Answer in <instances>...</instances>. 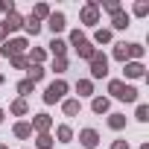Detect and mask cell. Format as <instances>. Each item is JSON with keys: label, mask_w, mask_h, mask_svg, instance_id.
<instances>
[{"label": "cell", "mask_w": 149, "mask_h": 149, "mask_svg": "<svg viewBox=\"0 0 149 149\" xmlns=\"http://www.w3.org/2000/svg\"><path fill=\"white\" fill-rule=\"evenodd\" d=\"M108 91H111L117 100H126V102H134V100H137V91H134L132 85H123V82H117V79L108 85Z\"/></svg>", "instance_id": "6da1fadb"}, {"label": "cell", "mask_w": 149, "mask_h": 149, "mask_svg": "<svg viewBox=\"0 0 149 149\" xmlns=\"http://www.w3.org/2000/svg\"><path fill=\"white\" fill-rule=\"evenodd\" d=\"M70 44H73V47L79 50V56H82V58H94V47H91V44L85 41V35H82L79 29L73 32V35H70Z\"/></svg>", "instance_id": "7a4b0ae2"}, {"label": "cell", "mask_w": 149, "mask_h": 149, "mask_svg": "<svg viewBox=\"0 0 149 149\" xmlns=\"http://www.w3.org/2000/svg\"><path fill=\"white\" fill-rule=\"evenodd\" d=\"M105 73H108V58L100 56V53H94V58H91V76L94 79H102Z\"/></svg>", "instance_id": "3957f363"}, {"label": "cell", "mask_w": 149, "mask_h": 149, "mask_svg": "<svg viewBox=\"0 0 149 149\" xmlns=\"http://www.w3.org/2000/svg\"><path fill=\"white\" fill-rule=\"evenodd\" d=\"M67 94V82H61V79H56L50 88H47V94H44V102H56V100H61Z\"/></svg>", "instance_id": "277c9868"}, {"label": "cell", "mask_w": 149, "mask_h": 149, "mask_svg": "<svg viewBox=\"0 0 149 149\" xmlns=\"http://www.w3.org/2000/svg\"><path fill=\"white\" fill-rule=\"evenodd\" d=\"M24 50H26V41H24V38H15V41H9V44H6L3 50H0V53H3V56H12V58H15V56H21Z\"/></svg>", "instance_id": "5b68a950"}, {"label": "cell", "mask_w": 149, "mask_h": 149, "mask_svg": "<svg viewBox=\"0 0 149 149\" xmlns=\"http://www.w3.org/2000/svg\"><path fill=\"white\" fill-rule=\"evenodd\" d=\"M79 140H82V143H85V146H88V149H94V146H97V143H100V134H97V132H94V129H85V132H82V134H79Z\"/></svg>", "instance_id": "8992f818"}, {"label": "cell", "mask_w": 149, "mask_h": 149, "mask_svg": "<svg viewBox=\"0 0 149 149\" xmlns=\"http://www.w3.org/2000/svg\"><path fill=\"white\" fill-rule=\"evenodd\" d=\"M82 21L85 24H97V3H91V6L82 9Z\"/></svg>", "instance_id": "52a82bcc"}, {"label": "cell", "mask_w": 149, "mask_h": 149, "mask_svg": "<svg viewBox=\"0 0 149 149\" xmlns=\"http://www.w3.org/2000/svg\"><path fill=\"white\" fill-rule=\"evenodd\" d=\"M50 29H53V32H61V29H64V15H61V12L50 15Z\"/></svg>", "instance_id": "ba28073f"}, {"label": "cell", "mask_w": 149, "mask_h": 149, "mask_svg": "<svg viewBox=\"0 0 149 149\" xmlns=\"http://www.w3.org/2000/svg\"><path fill=\"white\" fill-rule=\"evenodd\" d=\"M126 76H132V79H137V76H143V64H126Z\"/></svg>", "instance_id": "9c48e42d"}, {"label": "cell", "mask_w": 149, "mask_h": 149, "mask_svg": "<svg viewBox=\"0 0 149 149\" xmlns=\"http://www.w3.org/2000/svg\"><path fill=\"white\" fill-rule=\"evenodd\" d=\"M108 126H111V129H123V126H126V117H123V114H111V117H108Z\"/></svg>", "instance_id": "30bf717a"}, {"label": "cell", "mask_w": 149, "mask_h": 149, "mask_svg": "<svg viewBox=\"0 0 149 149\" xmlns=\"http://www.w3.org/2000/svg\"><path fill=\"white\" fill-rule=\"evenodd\" d=\"M15 134H18V137H29V134H32V126H29V123H18V126H15Z\"/></svg>", "instance_id": "8fae6325"}, {"label": "cell", "mask_w": 149, "mask_h": 149, "mask_svg": "<svg viewBox=\"0 0 149 149\" xmlns=\"http://www.w3.org/2000/svg\"><path fill=\"white\" fill-rule=\"evenodd\" d=\"M21 24H24V21H21V18H18L15 12H9V18H6V26H9V32H12V29H18Z\"/></svg>", "instance_id": "7c38bea8"}, {"label": "cell", "mask_w": 149, "mask_h": 149, "mask_svg": "<svg viewBox=\"0 0 149 149\" xmlns=\"http://www.w3.org/2000/svg\"><path fill=\"white\" fill-rule=\"evenodd\" d=\"M114 26H117V29H126V26H129V15L117 12V15H114Z\"/></svg>", "instance_id": "4fadbf2b"}, {"label": "cell", "mask_w": 149, "mask_h": 149, "mask_svg": "<svg viewBox=\"0 0 149 149\" xmlns=\"http://www.w3.org/2000/svg\"><path fill=\"white\" fill-rule=\"evenodd\" d=\"M50 47H53V56H58V58H64V50H67V44H64V41H53Z\"/></svg>", "instance_id": "5bb4252c"}, {"label": "cell", "mask_w": 149, "mask_h": 149, "mask_svg": "<svg viewBox=\"0 0 149 149\" xmlns=\"http://www.w3.org/2000/svg\"><path fill=\"white\" fill-rule=\"evenodd\" d=\"M24 26H26V32H32V35H35V32L41 29V24H38L35 18H26V21H24Z\"/></svg>", "instance_id": "9a60e30c"}, {"label": "cell", "mask_w": 149, "mask_h": 149, "mask_svg": "<svg viewBox=\"0 0 149 149\" xmlns=\"http://www.w3.org/2000/svg\"><path fill=\"white\" fill-rule=\"evenodd\" d=\"M114 56H117L120 61H126V58H129V44H117V50H114Z\"/></svg>", "instance_id": "2e32d148"}, {"label": "cell", "mask_w": 149, "mask_h": 149, "mask_svg": "<svg viewBox=\"0 0 149 149\" xmlns=\"http://www.w3.org/2000/svg\"><path fill=\"white\" fill-rule=\"evenodd\" d=\"M94 111H97V114H102V111H108V100H105V97H100V100H94Z\"/></svg>", "instance_id": "e0dca14e"}, {"label": "cell", "mask_w": 149, "mask_h": 149, "mask_svg": "<svg viewBox=\"0 0 149 149\" xmlns=\"http://www.w3.org/2000/svg\"><path fill=\"white\" fill-rule=\"evenodd\" d=\"M41 76H44V70H41V67H38V64H35V67H32V64H29V82H38V79H41Z\"/></svg>", "instance_id": "ac0fdd59"}, {"label": "cell", "mask_w": 149, "mask_h": 149, "mask_svg": "<svg viewBox=\"0 0 149 149\" xmlns=\"http://www.w3.org/2000/svg\"><path fill=\"white\" fill-rule=\"evenodd\" d=\"M76 111H79V102H76V100H67V102H64V114H70V117H73Z\"/></svg>", "instance_id": "d6986e66"}, {"label": "cell", "mask_w": 149, "mask_h": 149, "mask_svg": "<svg viewBox=\"0 0 149 149\" xmlns=\"http://www.w3.org/2000/svg\"><path fill=\"white\" fill-rule=\"evenodd\" d=\"M47 126H50V117H47V114H38V117H35V129H41V132H44Z\"/></svg>", "instance_id": "ffe728a7"}, {"label": "cell", "mask_w": 149, "mask_h": 149, "mask_svg": "<svg viewBox=\"0 0 149 149\" xmlns=\"http://www.w3.org/2000/svg\"><path fill=\"white\" fill-rule=\"evenodd\" d=\"M50 146H53V137L50 134H41L38 137V149H50Z\"/></svg>", "instance_id": "44dd1931"}, {"label": "cell", "mask_w": 149, "mask_h": 149, "mask_svg": "<svg viewBox=\"0 0 149 149\" xmlns=\"http://www.w3.org/2000/svg\"><path fill=\"white\" fill-rule=\"evenodd\" d=\"M47 15H50V9H47V6L41 3V6H35V15H32V18L38 21V18H47Z\"/></svg>", "instance_id": "7402d4cb"}, {"label": "cell", "mask_w": 149, "mask_h": 149, "mask_svg": "<svg viewBox=\"0 0 149 149\" xmlns=\"http://www.w3.org/2000/svg\"><path fill=\"white\" fill-rule=\"evenodd\" d=\"M129 56L140 58V56H143V47H140V44H129Z\"/></svg>", "instance_id": "603a6c76"}, {"label": "cell", "mask_w": 149, "mask_h": 149, "mask_svg": "<svg viewBox=\"0 0 149 149\" xmlns=\"http://www.w3.org/2000/svg\"><path fill=\"white\" fill-rule=\"evenodd\" d=\"M97 41H100V44L111 41V32H108V29H100V32H97Z\"/></svg>", "instance_id": "cb8c5ba5"}, {"label": "cell", "mask_w": 149, "mask_h": 149, "mask_svg": "<svg viewBox=\"0 0 149 149\" xmlns=\"http://www.w3.org/2000/svg\"><path fill=\"white\" fill-rule=\"evenodd\" d=\"M32 85H35V82H29V79H24V82L18 85V91H21V94H29V91H32Z\"/></svg>", "instance_id": "d4e9b609"}, {"label": "cell", "mask_w": 149, "mask_h": 149, "mask_svg": "<svg viewBox=\"0 0 149 149\" xmlns=\"http://www.w3.org/2000/svg\"><path fill=\"white\" fill-rule=\"evenodd\" d=\"M137 120H143V123L149 120V108L146 105H137Z\"/></svg>", "instance_id": "484cf974"}, {"label": "cell", "mask_w": 149, "mask_h": 149, "mask_svg": "<svg viewBox=\"0 0 149 149\" xmlns=\"http://www.w3.org/2000/svg\"><path fill=\"white\" fill-rule=\"evenodd\" d=\"M70 137H73V132H70L67 126H61V129H58V140H70Z\"/></svg>", "instance_id": "4316f807"}, {"label": "cell", "mask_w": 149, "mask_h": 149, "mask_svg": "<svg viewBox=\"0 0 149 149\" xmlns=\"http://www.w3.org/2000/svg\"><path fill=\"white\" fill-rule=\"evenodd\" d=\"M105 9H108L111 15H117V12H120V3H117V0H108V3H105Z\"/></svg>", "instance_id": "83f0119b"}, {"label": "cell", "mask_w": 149, "mask_h": 149, "mask_svg": "<svg viewBox=\"0 0 149 149\" xmlns=\"http://www.w3.org/2000/svg\"><path fill=\"white\" fill-rule=\"evenodd\" d=\"M76 91H79L82 97H85V94H91V82H79V85H76Z\"/></svg>", "instance_id": "f1b7e54d"}, {"label": "cell", "mask_w": 149, "mask_h": 149, "mask_svg": "<svg viewBox=\"0 0 149 149\" xmlns=\"http://www.w3.org/2000/svg\"><path fill=\"white\" fill-rule=\"evenodd\" d=\"M12 111H15V114H24V111H26V102H24V100H18V102L12 105Z\"/></svg>", "instance_id": "f546056e"}, {"label": "cell", "mask_w": 149, "mask_h": 149, "mask_svg": "<svg viewBox=\"0 0 149 149\" xmlns=\"http://www.w3.org/2000/svg\"><path fill=\"white\" fill-rule=\"evenodd\" d=\"M146 12H149L146 3H137V6H134V15H146Z\"/></svg>", "instance_id": "4dcf8cb0"}, {"label": "cell", "mask_w": 149, "mask_h": 149, "mask_svg": "<svg viewBox=\"0 0 149 149\" xmlns=\"http://www.w3.org/2000/svg\"><path fill=\"white\" fill-rule=\"evenodd\" d=\"M12 61H15V67H26V58H21V56H15Z\"/></svg>", "instance_id": "1f68e13d"}, {"label": "cell", "mask_w": 149, "mask_h": 149, "mask_svg": "<svg viewBox=\"0 0 149 149\" xmlns=\"http://www.w3.org/2000/svg\"><path fill=\"white\" fill-rule=\"evenodd\" d=\"M111 149H129V143H126V140H117V143H114Z\"/></svg>", "instance_id": "d6a6232c"}, {"label": "cell", "mask_w": 149, "mask_h": 149, "mask_svg": "<svg viewBox=\"0 0 149 149\" xmlns=\"http://www.w3.org/2000/svg\"><path fill=\"white\" fill-rule=\"evenodd\" d=\"M6 32H9V26H6V24H0V41L6 38Z\"/></svg>", "instance_id": "836d02e7"}, {"label": "cell", "mask_w": 149, "mask_h": 149, "mask_svg": "<svg viewBox=\"0 0 149 149\" xmlns=\"http://www.w3.org/2000/svg\"><path fill=\"white\" fill-rule=\"evenodd\" d=\"M0 120H3V111H0Z\"/></svg>", "instance_id": "e575fe53"}, {"label": "cell", "mask_w": 149, "mask_h": 149, "mask_svg": "<svg viewBox=\"0 0 149 149\" xmlns=\"http://www.w3.org/2000/svg\"><path fill=\"white\" fill-rule=\"evenodd\" d=\"M0 149H6V146H0Z\"/></svg>", "instance_id": "d590c367"}]
</instances>
